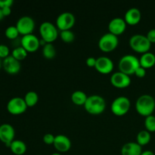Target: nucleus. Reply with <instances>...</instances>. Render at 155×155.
<instances>
[{
    "label": "nucleus",
    "mask_w": 155,
    "mask_h": 155,
    "mask_svg": "<svg viewBox=\"0 0 155 155\" xmlns=\"http://www.w3.org/2000/svg\"><path fill=\"white\" fill-rule=\"evenodd\" d=\"M136 111L142 116L148 117L152 114L155 109V99L148 94L142 95L136 101Z\"/></svg>",
    "instance_id": "nucleus-1"
},
{
    "label": "nucleus",
    "mask_w": 155,
    "mask_h": 155,
    "mask_svg": "<svg viewBox=\"0 0 155 155\" xmlns=\"http://www.w3.org/2000/svg\"><path fill=\"white\" fill-rule=\"evenodd\" d=\"M140 67L139 59L136 56L131 54H127L122 56L118 63L120 71L130 76L134 74L136 69Z\"/></svg>",
    "instance_id": "nucleus-2"
},
{
    "label": "nucleus",
    "mask_w": 155,
    "mask_h": 155,
    "mask_svg": "<svg viewBox=\"0 0 155 155\" xmlns=\"http://www.w3.org/2000/svg\"><path fill=\"white\" fill-rule=\"evenodd\" d=\"M84 107L86 111L91 114H100L105 110V100L101 95H92L88 96L87 100L84 104Z\"/></svg>",
    "instance_id": "nucleus-3"
},
{
    "label": "nucleus",
    "mask_w": 155,
    "mask_h": 155,
    "mask_svg": "<svg viewBox=\"0 0 155 155\" xmlns=\"http://www.w3.org/2000/svg\"><path fill=\"white\" fill-rule=\"evenodd\" d=\"M130 45L134 51L139 53L148 52L151 48V43L146 36L142 34H135L130 39Z\"/></svg>",
    "instance_id": "nucleus-4"
},
{
    "label": "nucleus",
    "mask_w": 155,
    "mask_h": 155,
    "mask_svg": "<svg viewBox=\"0 0 155 155\" xmlns=\"http://www.w3.org/2000/svg\"><path fill=\"white\" fill-rule=\"evenodd\" d=\"M130 99L126 96H118L114 98L110 104V110L117 116H123L129 111L130 108Z\"/></svg>",
    "instance_id": "nucleus-5"
},
{
    "label": "nucleus",
    "mask_w": 155,
    "mask_h": 155,
    "mask_svg": "<svg viewBox=\"0 0 155 155\" xmlns=\"http://www.w3.org/2000/svg\"><path fill=\"white\" fill-rule=\"evenodd\" d=\"M39 33L42 39L47 43H51L57 39L58 36V31L55 26L49 21L42 22L39 26Z\"/></svg>",
    "instance_id": "nucleus-6"
},
{
    "label": "nucleus",
    "mask_w": 155,
    "mask_h": 155,
    "mask_svg": "<svg viewBox=\"0 0 155 155\" xmlns=\"http://www.w3.org/2000/svg\"><path fill=\"white\" fill-rule=\"evenodd\" d=\"M119 43V39L117 36L111 33H104L101 36L98 40V47L101 51L104 52H109L117 48Z\"/></svg>",
    "instance_id": "nucleus-7"
},
{
    "label": "nucleus",
    "mask_w": 155,
    "mask_h": 155,
    "mask_svg": "<svg viewBox=\"0 0 155 155\" xmlns=\"http://www.w3.org/2000/svg\"><path fill=\"white\" fill-rule=\"evenodd\" d=\"M27 105L24 98L14 97L8 101L7 104V110L12 114L18 115L26 111Z\"/></svg>",
    "instance_id": "nucleus-8"
},
{
    "label": "nucleus",
    "mask_w": 155,
    "mask_h": 155,
    "mask_svg": "<svg viewBox=\"0 0 155 155\" xmlns=\"http://www.w3.org/2000/svg\"><path fill=\"white\" fill-rule=\"evenodd\" d=\"M75 24V17L71 12H64L61 13L56 19V25L59 30H71Z\"/></svg>",
    "instance_id": "nucleus-9"
},
{
    "label": "nucleus",
    "mask_w": 155,
    "mask_h": 155,
    "mask_svg": "<svg viewBox=\"0 0 155 155\" xmlns=\"http://www.w3.org/2000/svg\"><path fill=\"white\" fill-rule=\"evenodd\" d=\"M16 27L20 34H22L23 36L31 34L34 30L35 21L31 17L23 16L17 21Z\"/></svg>",
    "instance_id": "nucleus-10"
},
{
    "label": "nucleus",
    "mask_w": 155,
    "mask_h": 155,
    "mask_svg": "<svg viewBox=\"0 0 155 155\" xmlns=\"http://www.w3.org/2000/svg\"><path fill=\"white\" fill-rule=\"evenodd\" d=\"M15 131L14 127L9 124H3L0 126V141L10 148L12 142L15 140Z\"/></svg>",
    "instance_id": "nucleus-11"
},
{
    "label": "nucleus",
    "mask_w": 155,
    "mask_h": 155,
    "mask_svg": "<svg viewBox=\"0 0 155 155\" xmlns=\"http://www.w3.org/2000/svg\"><path fill=\"white\" fill-rule=\"evenodd\" d=\"M21 45L28 52H33L39 48L40 43L37 36L31 33L22 36L21 39Z\"/></svg>",
    "instance_id": "nucleus-12"
},
{
    "label": "nucleus",
    "mask_w": 155,
    "mask_h": 155,
    "mask_svg": "<svg viewBox=\"0 0 155 155\" xmlns=\"http://www.w3.org/2000/svg\"><path fill=\"white\" fill-rule=\"evenodd\" d=\"M110 83L117 88L128 87L131 83L130 77L121 71L114 73L110 77Z\"/></svg>",
    "instance_id": "nucleus-13"
},
{
    "label": "nucleus",
    "mask_w": 155,
    "mask_h": 155,
    "mask_svg": "<svg viewBox=\"0 0 155 155\" xmlns=\"http://www.w3.org/2000/svg\"><path fill=\"white\" fill-rule=\"evenodd\" d=\"M95 68L101 74H107L113 71L114 62L107 56H101L96 58Z\"/></svg>",
    "instance_id": "nucleus-14"
},
{
    "label": "nucleus",
    "mask_w": 155,
    "mask_h": 155,
    "mask_svg": "<svg viewBox=\"0 0 155 155\" xmlns=\"http://www.w3.org/2000/svg\"><path fill=\"white\" fill-rule=\"evenodd\" d=\"M2 67L9 74H17L21 70V62L11 54L2 61Z\"/></svg>",
    "instance_id": "nucleus-15"
},
{
    "label": "nucleus",
    "mask_w": 155,
    "mask_h": 155,
    "mask_svg": "<svg viewBox=\"0 0 155 155\" xmlns=\"http://www.w3.org/2000/svg\"><path fill=\"white\" fill-rule=\"evenodd\" d=\"M127 28V22L124 18H114L110 21L108 24L109 32L113 34L118 36L125 31Z\"/></svg>",
    "instance_id": "nucleus-16"
},
{
    "label": "nucleus",
    "mask_w": 155,
    "mask_h": 155,
    "mask_svg": "<svg viewBox=\"0 0 155 155\" xmlns=\"http://www.w3.org/2000/svg\"><path fill=\"white\" fill-rule=\"evenodd\" d=\"M54 148L60 152H66L69 151L71 147V141L65 135H57L54 141Z\"/></svg>",
    "instance_id": "nucleus-17"
},
{
    "label": "nucleus",
    "mask_w": 155,
    "mask_h": 155,
    "mask_svg": "<svg viewBox=\"0 0 155 155\" xmlns=\"http://www.w3.org/2000/svg\"><path fill=\"white\" fill-rule=\"evenodd\" d=\"M142 18V14L140 10L137 8H131L128 9L124 15V20L127 24L130 25H136L140 21Z\"/></svg>",
    "instance_id": "nucleus-18"
},
{
    "label": "nucleus",
    "mask_w": 155,
    "mask_h": 155,
    "mask_svg": "<svg viewBox=\"0 0 155 155\" xmlns=\"http://www.w3.org/2000/svg\"><path fill=\"white\" fill-rule=\"evenodd\" d=\"M142 152V148L137 142H130L124 144L121 148L122 155H141Z\"/></svg>",
    "instance_id": "nucleus-19"
},
{
    "label": "nucleus",
    "mask_w": 155,
    "mask_h": 155,
    "mask_svg": "<svg viewBox=\"0 0 155 155\" xmlns=\"http://www.w3.org/2000/svg\"><path fill=\"white\" fill-rule=\"evenodd\" d=\"M139 62L140 66L145 69L152 68L155 64V54L150 51L143 53L139 58Z\"/></svg>",
    "instance_id": "nucleus-20"
},
{
    "label": "nucleus",
    "mask_w": 155,
    "mask_h": 155,
    "mask_svg": "<svg viewBox=\"0 0 155 155\" xmlns=\"http://www.w3.org/2000/svg\"><path fill=\"white\" fill-rule=\"evenodd\" d=\"M11 151L16 155H22L27 151V145L25 142L20 139H15L10 146Z\"/></svg>",
    "instance_id": "nucleus-21"
},
{
    "label": "nucleus",
    "mask_w": 155,
    "mask_h": 155,
    "mask_svg": "<svg viewBox=\"0 0 155 155\" xmlns=\"http://www.w3.org/2000/svg\"><path fill=\"white\" fill-rule=\"evenodd\" d=\"M88 96L83 91L76 90L71 95V100L77 105H84Z\"/></svg>",
    "instance_id": "nucleus-22"
},
{
    "label": "nucleus",
    "mask_w": 155,
    "mask_h": 155,
    "mask_svg": "<svg viewBox=\"0 0 155 155\" xmlns=\"http://www.w3.org/2000/svg\"><path fill=\"white\" fill-rule=\"evenodd\" d=\"M151 139V136L150 132H148V130H142L137 134V136H136L137 142H136L139 144L141 146H142V145H147L148 143H149Z\"/></svg>",
    "instance_id": "nucleus-23"
},
{
    "label": "nucleus",
    "mask_w": 155,
    "mask_h": 155,
    "mask_svg": "<svg viewBox=\"0 0 155 155\" xmlns=\"http://www.w3.org/2000/svg\"><path fill=\"white\" fill-rule=\"evenodd\" d=\"M24 99L27 107H33V106L36 105L37 103L38 100H39V96H38V94L34 91H29L26 93Z\"/></svg>",
    "instance_id": "nucleus-24"
},
{
    "label": "nucleus",
    "mask_w": 155,
    "mask_h": 155,
    "mask_svg": "<svg viewBox=\"0 0 155 155\" xmlns=\"http://www.w3.org/2000/svg\"><path fill=\"white\" fill-rule=\"evenodd\" d=\"M42 54L47 59H51L55 56L56 50L52 43H46L42 47Z\"/></svg>",
    "instance_id": "nucleus-25"
},
{
    "label": "nucleus",
    "mask_w": 155,
    "mask_h": 155,
    "mask_svg": "<svg viewBox=\"0 0 155 155\" xmlns=\"http://www.w3.org/2000/svg\"><path fill=\"white\" fill-rule=\"evenodd\" d=\"M27 52L28 51L25 49V48H23L21 45L18 47H15L13 50H12V55L15 58H16L17 60L20 61L24 60L26 57L27 56Z\"/></svg>",
    "instance_id": "nucleus-26"
},
{
    "label": "nucleus",
    "mask_w": 155,
    "mask_h": 155,
    "mask_svg": "<svg viewBox=\"0 0 155 155\" xmlns=\"http://www.w3.org/2000/svg\"><path fill=\"white\" fill-rule=\"evenodd\" d=\"M5 34V36L8 39L15 40V39H16L18 37L20 33L16 26H9L8 27L6 28Z\"/></svg>",
    "instance_id": "nucleus-27"
},
{
    "label": "nucleus",
    "mask_w": 155,
    "mask_h": 155,
    "mask_svg": "<svg viewBox=\"0 0 155 155\" xmlns=\"http://www.w3.org/2000/svg\"><path fill=\"white\" fill-rule=\"evenodd\" d=\"M60 36L62 40L67 43H71L75 39V35L74 32L71 31V30H61L60 33Z\"/></svg>",
    "instance_id": "nucleus-28"
},
{
    "label": "nucleus",
    "mask_w": 155,
    "mask_h": 155,
    "mask_svg": "<svg viewBox=\"0 0 155 155\" xmlns=\"http://www.w3.org/2000/svg\"><path fill=\"white\" fill-rule=\"evenodd\" d=\"M145 127L148 132H155V116L151 114L145 117Z\"/></svg>",
    "instance_id": "nucleus-29"
},
{
    "label": "nucleus",
    "mask_w": 155,
    "mask_h": 155,
    "mask_svg": "<svg viewBox=\"0 0 155 155\" xmlns=\"http://www.w3.org/2000/svg\"><path fill=\"white\" fill-rule=\"evenodd\" d=\"M10 50L9 48L6 45L4 44H1L0 45V58H5L8 57L10 54Z\"/></svg>",
    "instance_id": "nucleus-30"
},
{
    "label": "nucleus",
    "mask_w": 155,
    "mask_h": 155,
    "mask_svg": "<svg viewBox=\"0 0 155 155\" xmlns=\"http://www.w3.org/2000/svg\"><path fill=\"white\" fill-rule=\"evenodd\" d=\"M54 139H55V136L53 134H51V133H46L43 136L44 142L46 144H48V145H51V144L54 143Z\"/></svg>",
    "instance_id": "nucleus-31"
},
{
    "label": "nucleus",
    "mask_w": 155,
    "mask_h": 155,
    "mask_svg": "<svg viewBox=\"0 0 155 155\" xmlns=\"http://www.w3.org/2000/svg\"><path fill=\"white\" fill-rule=\"evenodd\" d=\"M134 74L136 77H139V78H142V77H144L146 75V69L140 66L139 68H138L137 69H136Z\"/></svg>",
    "instance_id": "nucleus-32"
},
{
    "label": "nucleus",
    "mask_w": 155,
    "mask_h": 155,
    "mask_svg": "<svg viewBox=\"0 0 155 155\" xmlns=\"http://www.w3.org/2000/svg\"><path fill=\"white\" fill-rule=\"evenodd\" d=\"M146 36L151 43H155V29L150 30L147 33Z\"/></svg>",
    "instance_id": "nucleus-33"
},
{
    "label": "nucleus",
    "mask_w": 155,
    "mask_h": 155,
    "mask_svg": "<svg viewBox=\"0 0 155 155\" xmlns=\"http://www.w3.org/2000/svg\"><path fill=\"white\" fill-rule=\"evenodd\" d=\"M13 2V0H0V8H3L5 7H11Z\"/></svg>",
    "instance_id": "nucleus-34"
},
{
    "label": "nucleus",
    "mask_w": 155,
    "mask_h": 155,
    "mask_svg": "<svg viewBox=\"0 0 155 155\" xmlns=\"http://www.w3.org/2000/svg\"><path fill=\"white\" fill-rule=\"evenodd\" d=\"M95 64H96V58L94 57H89L86 59V64L89 67H95Z\"/></svg>",
    "instance_id": "nucleus-35"
},
{
    "label": "nucleus",
    "mask_w": 155,
    "mask_h": 155,
    "mask_svg": "<svg viewBox=\"0 0 155 155\" xmlns=\"http://www.w3.org/2000/svg\"><path fill=\"white\" fill-rule=\"evenodd\" d=\"M1 9L2 10L3 15H4L5 17L8 16V15H10L11 13H12V9H11V7H5Z\"/></svg>",
    "instance_id": "nucleus-36"
},
{
    "label": "nucleus",
    "mask_w": 155,
    "mask_h": 155,
    "mask_svg": "<svg viewBox=\"0 0 155 155\" xmlns=\"http://www.w3.org/2000/svg\"><path fill=\"white\" fill-rule=\"evenodd\" d=\"M141 155H154V154L153 151H150V150H146L145 151H142Z\"/></svg>",
    "instance_id": "nucleus-37"
},
{
    "label": "nucleus",
    "mask_w": 155,
    "mask_h": 155,
    "mask_svg": "<svg viewBox=\"0 0 155 155\" xmlns=\"http://www.w3.org/2000/svg\"><path fill=\"white\" fill-rule=\"evenodd\" d=\"M4 15H3V12H2V10L1 8H0V21H2V20L4 18Z\"/></svg>",
    "instance_id": "nucleus-38"
},
{
    "label": "nucleus",
    "mask_w": 155,
    "mask_h": 155,
    "mask_svg": "<svg viewBox=\"0 0 155 155\" xmlns=\"http://www.w3.org/2000/svg\"><path fill=\"white\" fill-rule=\"evenodd\" d=\"M51 155H61L60 154V153H58V152H56V153H53Z\"/></svg>",
    "instance_id": "nucleus-39"
},
{
    "label": "nucleus",
    "mask_w": 155,
    "mask_h": 155,
    "mask_svg": "<svg viewBox=\"0 0 155 155\" xmlns=\"http://www.w3.org/2000/svg\"><path fill=\"white\" fill-rule=\"evenodd\" d=\"M2 65V59L0 58V68H1Z\"/></svg>",
    "instance_id": "nucleus-40"
},
{
    "label": "nucleus",
    "mask_w": 155,
    "mask_h": 155,
    "mask_svg": "<svg viewBox=\"0 0 155 155\" xmlns=\"http://www.w3.org/2000/svg\"><path fill=\"white\" fill-rule=\"evenodd\" d=\"M38 155H39V154H38Z\"/></svg>",
    "instance_id": "nucleus-41"
}]
</instances>
